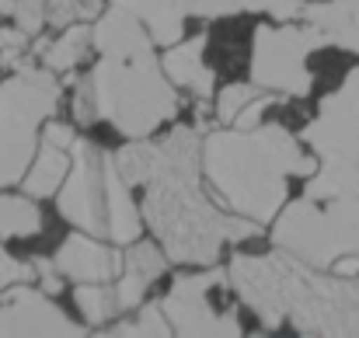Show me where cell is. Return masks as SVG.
<instances>
[{"instance_id":"30bf717a","label":"cell","mask_w":359,"mask_h":338,"mask_svg":"<svg viewBox=\"0 0 359 338\" xmlns=\"http://www.w3.org/2000/svg\"><path fill=\"white\" fill-rule=\"evenodd\" d=\"M105 157L109 154L77 136L70 150L67 182L56 192L60 217L95 237H105Z\"/></svg>"},{"instance_id":"8992f818","label":"cell","mask_w":359,"mask_h":338,"mask_svg":"<svg viewBox=\"0 0 359 338\" xmlns=\"http://www.w3.org/2000/svg\"><path fill=\"white\" fill-rule=\"evenodd\" d=\"M60 74L32 60L0 81V189L21 185L42 140V126L60 109Z\"/></svg>"},{"instance_id":"7a4b0ae2","label":"cell","mask_w":359,"mask_h":338,"mask_svg":"<svg viewBox=\"0 0 359 338\" xmlns=\"http://www.w3.org/2000/svg\"><path fill=\"white\" fill-rule=\"evenodd\" d=\"M227 279L238 300L265 325L300 335H359V276H339L290 251L234 255Z\"/></svg>"},{"instance_id":"6da1fadb","label":"cell","mask_w":359,"mask_h":338,"mask_svg":"<svg viewBox=\"0 0 359 338\" xmlns=\"http://www.w3.org/2000/svg\"><path fill=\"white\" fill-rule=\"evenodd\" d=\"M116 168L143 189V224L175 265H217L224 248L258 234V224L224 213L199 182L203 140L196 126H178L161 140H129Z\"/></svg>"},{"instance_id":"4fadbf2b","label":"cell","mask_w":359,"mask_h":338,"mask_svg":"<svg viewBox=\"0 0 359 338\" xmlns=\"http://www.w3.org/2000/svg\"><path fill=\"white\" fill-rule=\"evenodd\" d=\"M168 255L161 244L154 241H133L126 244V255H122V272L116 279V293H119V307L126 311H136L147 297V290L154 286V279L168 269Z\"/></svg>"},{"instance_id":"277c9868","label":"cell","mask_w":359,"mask_h":338,"mask_svg":"<svg viewBox=\"0 0 359 338\" xmlns=\"http://www.w3.org/2000/svg\"><path fill=\"white\" fill-rule=\"evenodd\" d=\"M154 46L150 32L116 4L95 21L98 67L91 70V88L98 119L126 140H147L178 115V88Z\"/></svg>"},{"instance_id":"44dd1931","label":"cell","mask_w":359,"mask_h":338,"mask_svg":"<svg viewBox=\"0 0 359 338\" xmlns=\"http://www.w3.org/2000/svg\"><path fill=\"white\" fill-rule=\"evenodd\" d=\"M42 230V210L35 196H14L0 189V237H35Z\"/></svg>"},{"instance_id":"3957f363","label":"cell","mask_w":359,"mask_h":338,"mask_svg":"<svg viewBox=\"0 0 359 338\" xmlns=\"http://www.w3.org/2000/svg\"><path fill=\"white\" fill-rule=\"evenodd\" d=\"M318 157L283 126L210 129L203 136V175L213 199L258 227L272 224L290 196V178H311Z\"/></svg>"},{"instance_id":"cb8c5ba5","label":"cell","mask_w":359,"mask_h":338,"mask_svg":"<svg viewBox=\"0 0 359 338\" xmlns=\"http://www.w3.org/2000/svg\"><path fill=\"white\" fill-rule=\"evenodd\" d=\"M105 0H49L46 4V25L53 28H67L77 21H95L102 18Z\"/></svg>"},{"instance_id":"9c48e42d","label":"cell","mask_w":359,"mask_h":338,"mask_svg":"<svg viewBox=\"0 0 359 338\" xmlns=\"http://www.w3.org/2000/svg\"><path fill=\"white\" fill-rule=\"evenodd\" d=\"M227 265H199V272H185L171 283V290L164 293L161 307L175 328V335L185 338H224L241 335L238 311L227 304Z\"/></svg>"},{"instance_id":"83f0119b","label":"cell","mask_w":359,"mask_h":338,"mask_svg":"<svg viewBox=\"0 0 359 338\" xmlns=\"http://www.w3.org/2000/svg\"><path fill=\"white\" fill-rule=\"evenodd\" d=\"M46 4L49 0H14V25L28 35H39L46 28Z\"/></svg>"},{"instance_id":"7402d4cb","label":"cell","mask_w":359,"mask_h":338,"mask_svg":"<svg viewBox=\"0 0 359 338\" xmlns=\"http://www.w3.org/2000/svg\"><path fill=\"white\" fill-rule=\"evenodd\" d=\"M74 304H77V311H81L88 328H98V325H105V321L122 314L116 283H77Z\"/></svg>"},{"instance_id":"4dcf8cb0","label":"cell","mask_w":359,"mask_h":338,"mask_svg":"<svg viewBox=\"0 0 359 338\" xmlns=\"http://www.w3.org/2000/svg\"><path fill=\"white\" fill-rule=\"evenodd\" d=\"M14 11V0H0V14H11Z\"/></svg>"},{"instance_id":"4316f807","label":"cell","mask_w":359,"mask_h":338,"mask_svg":"<svg viewBox=\"0 0 359 338\" xmlns=\"http://www.w3.org/2000/svg\"><path fill=\"white\" fill-rule=\"evenodd\" d=\"M32 279H35V262H21L0 244V293L18 283H32Z\"/></svg>"},{"instance_id":"ba28073f","label":"cell","mask_w":359,"mask_h":338,"mask_svg":"<svg viewBox=\"0 0 359 338\" xmlns=\"http://www.w3.org/2000/svg\"><path fill=\"white\" fill-rule=\"evenodd\" d=\"M328 46V39L311 25H258L251 35V84L286 98H307L314 88V74L307 70L311 53Z\"/></svg>"},{"instance_id":"d6986e66","label":"cell","mask_w":359,"mask_h":338,"mask_svg":"<svg viewBox=\"0 0 359 338\" xmlns=\"http://www.w3.org/2000/svg\"><path fill=\"white\" fill-rule=\"evenodd\" d=\"M67 171H70V150H63L49 140H39V154H35L32 168L25 171L21 189L35 199H49L67 182Z\"/></svg>"},{"instance_id":"603a6c76","label":"cell","mask_w":359,"mask_h":338,"mask_svg":"<svg viewBox=\"0 0 359 338\" xmlns=\"http://www.w3.org/2000/svg\"><path fill=\"white\" fill-rule=\"evenodd\" d=\"M175 332L164 307L161 304H140L133 321H122L116 328H109V335H133V338H168Z\"/></svg>"},{"instance_id":"52a82bcc","label":"cell","mask_w":359,"mask_h":338,"mask_svg":"<svg viewBox=\"0 0 359 338\" xmlns=\"http://www.w3.org/2000/svg\"><path fill=\"white\" fill-rule=\"evenodd\" d=\"M272 244L307 265L332 269L339 258H359V199H297L272 220Z\"/></svg>"},{"instance_id":"f1b7e54d","label":"cell","mask_w":359,"mask_h":338,"mask_svg":"<svg viewBox=\"0 0 359 338\" xmlns=\"http://www.w3.org/2000/svg\"><path fill=\"white\" fill-rule=\"evenodd\" d=\"M35 279L42 283V290H46L49 297H56V293L63 290V272H60L56 262H49V258H35Z\"/></svg>"},{"instance_id":"ac0fdd59","label":"cell","mask_w":359,"mask_h":338,"mask_svg":"<svg viewBox=\"0 0 359 338\" xmlns=\"http://www.w3.org/2000/svg\"><path fill=\"white\" fill-rule=\"evenodd\" d=\"M95 46V28L88 21H77V25H67L60 28L56 39H39V46L32 49L42 67H49L53 74H74L84 60H88V49Z\"/></svg>"},{"instance_id":"f546056e","label":"cell","mask_w":359,"mask_h":338,"mask_svg":"<svg viewBox=\"0 0 359 338\" xmlns=\"http://www.w3.org/2000/svg\"><path fill=\"white\" fill-rule=\"evenodd\" d=\"M272 102H276V95H272V91L258 95V98H255V102L238 115V122H234V126H238V129H255V126H262V115H265V109H269Z\"/></svg>"},{"instance_id":"7c38bea8","label":"cell","mask_w":359,"mask_h":338,"mask_svg":"<svg viewBox=\"0 0 359 338\" xmlns=\"http://www.w3.org/2000/svg\"><path fill=\"white\" fill-rule=\"evenodd\" d=\"M56 269L70 283H116L122 272V255L116 248L102 244L95 234H74L56 251Z\"/></svg>"},{"instance_id":"5b68a950","label":"cell","mask_w":359,"mask_h":338,"mask_svg":"<svg viewBox=\"0 0 359 338\" xmlns=\"http://www.w3.org/2000/svg\"><path fill=\"white\" fill-rule=\"evenodd\" d=\"M304 143L318 157L307 178L311 199H359V67L318 105L304 129Z\"/></svg>"},{"instance_id":"d4e9b609","label":"cell","mask_w":359,"mask_h":338,"mask_svg":"<svg viewBox=\"0 0 359 338\" xmlns=\"http://www.w3.org/2000/svg\"><path fill=\"white\" fill-rule=\"evenodd\" d=\"M258 95H262V88H258V84H231V88H224V91L217 95V105H213L217 122H220V126H234V122H238V115L244 112Z\"/></svg>"},{"instance_id":"484cf974","label":"cell","mask_w":359,"mask_h":338,"mask_svg":"<svg viewBox=\"0 0 359 338\" xmlns=\"http://www.w3.org/2000/svg\"><path fill=\"white\" fill-rule=\"evenodd\" d=\"M70 109L77 126H95L98 119V102H95V88H91V74L88 77H74V91H70Z\"/></svg>"},{"instance_id":"9a60e30c","label":"cell","mask_w":359,"mask_h":338,"mask_svg":"<svg viewBox=\"0 0 359 338\" xmlns=\"http://www.w3.org/2000/svg\"><path fill=\"white\" fill-rule=\"evenodd\" d=\"M133 185L122 178L116 168V157H105V237H112V244H133L143 237V213L129 192Z\"/></svg>"},{"instance_id":"2e32d148","label":"cell","mask_w":359,"mask_h":338,"mask_svg":"<svg viewBox=\"0 0 359 338\" xmlns=\"http://www.w3.org/2000/svg\"><path fill=\"white\" fill-rule=\"evenodd\" d=\"M300 18L311 21L328 46H342L359 56V0H311Z\"/></svg>"},{"instance_id":"5bb4252c","label":"cell","mask_w":359,"mask_h":338,"mask_svg":"<svg viewBox=\"0 0 359 338\" xmlns=\"http://www.w3.org/2000/svg\"><path fill=\"white\" fill-rule=\"evenodd\" d=\"M203 49H206V39L199 35V39L168 46V53L161 56L164 74L171 77V84H175L178 91H189L199 105L217 95V77H213V70H210Z\"/></svg>"},{"instance_id":"e0dca14e","label":"cell","mask_w":359,"mask_h":338,"mask_svg":"<svg viewBox=\"0 0 359 338\" xmlns=\"http://www.w3.org/2000/svg\"><path fill=\"white\" fill-rule=\"evenodd\" d=\"M112 4L129 11L150 32V39L164 49L182 42L185 35V14H189L185 0H112Z\"/></svg>"},{"instance_id":"8fae6325","label":"cell","mask_w":359,"mask_h":338,"mask_svg":"<svg viewBox=\"0 0 359 338\" xmlns=\"http://www.w3.org/2000/svg\"><path fill=\"white\" fill-rule=\"evenodd\" d=\"M88 328L70 321L67 311H60V304H53V297L39 286L18 283L11 290L0 293V335H49V338H77Z\"/></svg>"},{"instance_id":"ffe728a7","label":"cell","mask_w":359,"mask_h":338,"mask_svg":"<svg viewBox=\"0 0 359 338\" xmlns=\"http://www.w3.org/2000/svg\"><path fill=\"white\" fill-rule=\"evenodd\" d=\"M189 14L199 18H227V14H241V11H262L272 14L276 21H293L304 11V0H185Z\"/></svg>"}]
</instances>
